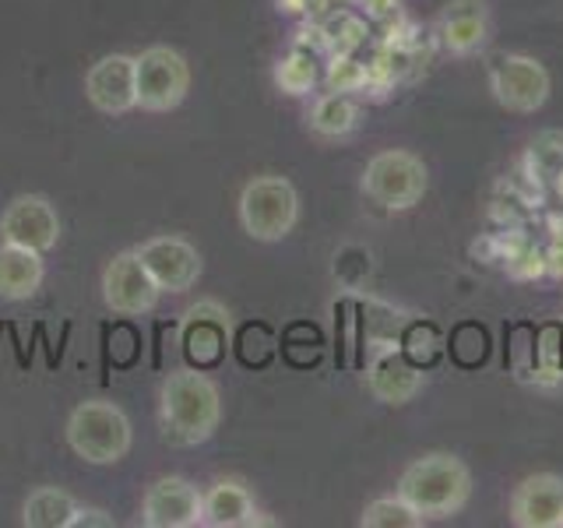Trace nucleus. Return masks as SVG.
Listing matches in <instances>:
<instances>
[{
    "mask_svg": "<svg viewBox=\"0 0 563 528\" xmlns=\"http://www.w3.org/2000/svg\"><path fill=\"white\" fill-rule=\"evenodd\" d=\"M158 416H163V433L176 448H194L219 430L222 398L219 387L201 366L173 370L158 392Z\"/></svg>",
    "mask_w": 563,
    "mask_h": 528,
    "instance_id": "nucleus-1",
    "label": "nucleus"
},
{
    "mask_svg": "<svg viewBox=\"0 0 563 528\" xmlns=\"http://www.w3.org/2000/svg\"><path fill=\"white\" fill-rule=\"evenodd\" d=\"M398 497L409 501L422 521L454 518L472 497V472L451 451H430L401 472Z\"/></svg>",
    "mask_w": 563,
    "mask_h": 528,
    "instance_id": "nucleus-2",
    "label": "nucleus"
},
{
    "mask_svg": "<svg viewBox=\"0 0 563 528\" xmlns=\"http://www.w3.org/2000/svg\"><path fill=\"white\" fill-rule=\"evenodd\" d=\"M131 419L113 402H81L67 419V444L88 465H117L131 451Z\"/></svg>",
    "mask_w": 563,
    "mask_h": 528,
    "instance_id": "nucleus-3",
    "label": "nucleus"
},
{
    "mask_svg": "<svg viewBox=\"0 0 563 528\" xmlns=\"http://www.w3.org/2000/svg\"><path fill=\"white\" fill-rule=\"evenodd\" d=\"M299 219V194L286 176H254L240 194V226L257 243L286 240Z\"/></svg>",
    "mask_w": 563,
    "mask_h": 528,
    "instance_id": "nucleus-4",
    "label": "nucleus"
},
{
    "mask_svg": "<svg viewBox=\"0 0 563 528\" xmlns=\"http://www.w3.org/2000/svg\"><path fill=\"white\" fill-rule=\"evenodd\" d=\"M430 187V169L419 155L405 148L377 152L363 169V194L387 211H409Z\"/></svg>",
    "mask_w": 563,
    "mask_h": 528,
    "instance_id": "nucleus-5",
    "label": "nucleus"
},
{
    "mask_svg": "<svg viewBox=\"0 0 563 528\" xmlns=\"http://www.w3.org/2000/svg\"><path fill=\"white\" fill-rule=\"evenodd\" d=\"M489 92L510 113H539L553 92L550 70L528 53H497L489 57Z\"/></svg>",
    "mask_w": 563,
    "mask_h": 528,
    "instance_id": "nucleus-6",
    "label": "nucleus"
},
{
    "mask_svg": "<svg viewBox=\"0 0 563 528\" xmlns=\"http://www.w3.org/2000/svg\"><path fill=\"white\" fill-rule=\"evenodd\" d=\"M137 75V110L145 113H169L190 92V64L184 53L169 46H148L141 57H134Z\"/></svg>",
    "mask_w": 563,
    "mask_h": 528,
    "instance_id": "nucleus-7",
    "label": "nucleus"
},
{
    "mask_svg": "<svg viewBox=\"0 0 563 528\" xmlns=\"http://www.w3.org/2000/svg\"><path fill=\"white\" fill-rule=\"evenodd\" d=\"M163 289L155 286V278L148 275L145 261L137 257V251H120L102 272V299L106 307L120 317H141L152 314Z\"/></svg>",
    "mask_w": 563,
    "mask_h": 528,
    "instance_id": "nucleus-8",
    "label": "nucleus"
},
{
    "mask_svg": "<svg viewBox=\"0 0 563 528\" xmlns=\"http://www.w3.org/2000/svg\"><path fill=\"white\" fill-rule=\"evenodd\" d=\"M137 257L145 261L148 275L163 293H187L201 278V254L198 246L184 237H152L134 246Z\"/></svg>",
    "mask_w": 563,
    "mask_h": 528,
    "instance_id": "nucleus-9",
    "label": "nucleus"
},
{
    "mask_svg": "<svg viewBox=\"0 0 563 528\" xmlns=\"http://www.w3.org/2000/svg\"><path fill=\"white\" fill-rule=\"evenodd\" d=\"M0 240L29 246V251H53L60 240V216L46 198L40 194H25V198H14L4 216H0Z\"/></svg>",
    "mask_w": 563,
    "mask_h": 528,
    "instance_id": "nucleus-10",
    "label": "nucleus"
},
{
    "mask_svg": "<svg viewBox=\"0 0 563 528\" xmlns=\"http://www.w3.org/2000/svg\"><path fill=\"white\" fill-rule=\"evenodd\" d=\"M85 96L106 117H123L137 110L134 57H128V53H110V57L96 61L85 75Z\"/></svg>",
    "mask_w": 563,
    "mask_h": 528,
    "instance_id": "nucleus-11",
    "label": "nucleus"
},
{
    "mask_svg": "<svg viewBox=\"0 0 563 528\" xmlns=\"http://www.w3.org/2000/svg\"><path fill=\"white\" fill-rule=\"evenodd\" d=\"M510 525L518 528H563V475L536 472L510 493Z\"/></svg>",
    "mask_w": 563,
    "mask_h": 528,
    "instance_id": "nucleus-12",
    "label": "nucleus"
},
{
    "mask_svg": "<svg viewBox=\"0 0 563 528\" xmlns=\"http://www.w3.org/2000/svg\"><path fill=\"white\" fill-rule=\"evenodd\" d=\"M201 504L205 493L190 486L187 480L166 475L148 486L145 501H141V525L145 528H198L201 525Z\"/></svg>",
    "mask_w": 563,
    "mask_h": 528,
    "instance_id": "nucleus-13",
    "label": "nucleus"
},
{
    "mask_svg": "<svg viewBox=\"0 0 563 528\" xmlns=\"http://www.w3.org/2000/svg\"><path fill=\"white\" fill-rule=\"evenodd\" d=\"M180 345L190 366H216L229 345V314L216 299H198L180 321Z\"/></svg>",
    "mask_w": 563,
    "mask_h": 528,
    "instance_id": "nucleus-14",
    "label": "nucleus"
},
{
    "mask_svg": "<svg viewBox=\"0 0 563 528\" xmlns=\"http://www.w3.org/2000/svg\"><path fill=\"white\" fill-rule=\"evenodd\" d=\"M440 46L454 57L479 53L489 40V11L483 0H451L437 18Z\"/></svg>",
    "mask_w": 563,
    "mask_h": 528,
    "instance_id": "nucleus-15",
    "label": "nucleus"
},
{
    "mask_svg": "<svg viewBox=\"0 0 563 528\" xmlns=\"http://www.w3.org/2000/svg\"><path fill=\"white\" fill-rule=\"evenodd\" d=\"M366 387L369 395L384 405H405L419 395L422 387V366H416L401 349H387L369 363L366 370Z\"/></svg>",
    "mask_w": 563,
    "mask_h": 528,
    "instance_id": "nucleus-16",
    "label": "nucleus"
},
{
    "mask_svg": "<svg viewBox=\"0 0 563 528\" xmlns=\"http://www.w3.org/2000/svg\"><path fill=\"white\" fill-rule=\"evenodd\" d=\"M201 525L205 528H251V525H261V510L243 483L219 480L205 493Z\"/></svg>",
    "mask_w": 563,
    "mask_h": 528,
    "instance_id": "nucleus-17",
    "label": "nucleus"
},
{
    "mask_svg": "<svg viewBox=\"0 0 563 528\" xmlns=\"http://www.w3.org/2000/svg\"><path fill=\"white\" fill-rule=\"evenodd\" d=\"M46 264L40 251H29V246L18 243H0V299H11V304H22L32 299L43 286Z\"/></svg>",
    "mask_w": 563,
    "mask_h": 528,
    "instance_id": "nucleus-18",
    "label": "nucleus"
},
{
    "mask_svg": "<svg viewBox=\"0 0 563 528\" xmlns=\"http://www.w3.org/2000/svg\"><path fill=\"white\" fill-rule=\"evenodd\" d=\"M310 131L317 138H345L356 131V123H360V106L356 99H352L349 92H328L313 102V110H310Z\"/></svg>",
    "mask_w": 563,
    "mask_h": 528,
    "instance_id": "nucleus-19",
    "label": "nucleus"
},
{
    "mask_svg": "<svg viewBox=\"0 0 563 528\" xmlns=\"http://www.w3.org/2000/svg\"><path fill=\"white\" fill-rule=\"evenodd\" d=\"M78 501L67 490L57 486H40L29 493V501L22 507V521L29 528H67L75 518Z\"/></svg>",
    "mask_w": 563,
    "mask_h": 528,
    "instance_id": "nucleus-20",
    "label": "nucleus"
},
{
    "mask_svg": "<svg viewBox=\"0 0 563 528\" xmlns=\"http://www.w3.org/2000/svg\"><path fill=\"white\" fill-rule=\"evenodd\" d=\"M275 85L282 88L286 96H307L313 92L317 85V57L303 46H292V53H286L278 64H275Z\"/></svg>",
    "mask_w": 563,
    "mask_h": 528,
    "instance_id": "nucleus-21",
    "label": "nucleus"
},
{
    "mask_svg": "<svg viewBox=\"0 0 563 528\" xmlns=\"http://www.w3.org/2000/svg\"><path fill=\"white\" fill-rule=\"evenodd\" d=\"M360 525L363 528H419L422 515L409 501H401L398 493H395V497L369 501L363 507V515H360Z\"/></svg>",
    "mask_w": 563,
    "mask_h": 528,
    "instance_id": "nucleus-22",
    "label": "nucleus"
},
{
    "mask_svg": "<svg viewBox=\"0 0 563 528\" xmlns=\"http://www.w3.org/2000/svg\"><path fill=\"white\" fill-rule=\"evenodd\" d=\"M328 85H331V92H352V88L366 85V70L356 61H349L345 53H339V57L331 61Z\"/></svg>",
    "mask_w": 563,
    "mask_h": 528,
    "instance_id": "nucleus-23",
    "label": "nucleus"
},
{
    "mask_svg": "<svg viewBox=\"0 0 563 528\" xmlns=\"http://www.w3.org/2000/svg\"><path fill=\"white\" fill-rule=\"evenodd\" d=\"M113 525H117L113 515H106L102 507H81V504H78L75 518H70L67 528H113Z\"/></svg>",
    "mask_w": 563,
    "mask_h": 528,
    "instance_id": "nucleus-24",
    "label": "nucleus"
},
{
    "mask_svg": "<svg viewBox=\"0 0 563 528\" xmlns=\"http://www.w3.org/2000/svg\"><path fill=\"white\" fill-rule=\"evenodd\" d=\"M542 261H545V272L553 278H563V243H556L550 254H542Z\"/></svg>",
    "mask_w": 563,
    "mask_h": 528,
    "instance_id": "nucleus-25",
    "label": "nucleus"
},
{
    "mask_svg": "<svg viewBox=\"0 0 563 528\" xmlns=\"http://www.w3.org/2000/svg\"><path fill=\"white\" fill-rule=\"evenodd\" d=\"M282 4H286V11H303L307 0H282Z\"/></svg>",
    "mask_w": 563,
    "mask_h": 528,
    "instance_id": "nucleus-26",
    "label": "nucleus"
}]
</instances>
